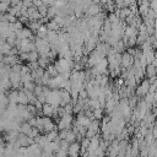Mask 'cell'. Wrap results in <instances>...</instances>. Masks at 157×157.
Listing matches in <instances>:
<instances>
[{
    "instance_id": "cell-1",
    "label": "cell",
    "mask_w": 157,
    "mask_h": 157,
    "mask_svg": "<svg viewBox=\"0 0 157 157\" xmlns=\"http://www.w3.org/2000/svg\"><path fill=\"white\" fill-rule=\"evenodd\" d=\"M134 60H135V56L129 54L126 50L123 52V58H121V66L124 67H130L134 65Z\"/></svg>"
},
{
    "instance_id": "cell-2",
    "label": "cell",
    "mask_w": 157,
    "mask_h": 157,
    "mask_svg": "<svg viewBox=\"0 0 157 157\" xmlns=\"http://www.w3.org/2000/svg\"><path fill=\"white\" fill-rule=\"evenodd\" d=\"M102 10H103V7H102L101 4H91V5L88 6L87 11L85 12V15H86V16H96V15H98Z\"/></svg>"
},
{
    "instance_id": "cell-3",
    "label": "cell",
    "mask_w": 157,
    "mask_h": 157,
    "mask_svg": "<svg viewBox=\"0 0 157 157\" xmlns=\"http://www.w3.org/2000/svg\"><path fill=\"white\" fill-rule=\"evenodd\" d=\"M60 96H61V102H60V105L64 107L66 105L67 103H71V92L67 91V90H64V88H60Z\"/></svg>"
},
{
    "instance_id": "cell-4",
    "label": "cell",
    "mask_w": 157,
    "mask_h": 157,
    "mask_svg": "<svg viewBox=\"0 0 157 157\" xmlns=\"http://www.w3.org/2000/svg\"><path fill=\"white\" fill-rule=\"evenodd\" d=\"M18 60H20V55H1V61L11 66L18 63Z\"/></svg>"
},
{
    "instance_id": "cell-5",
    "label": "cell",
    "mask_w": 157,
    "mask_h": 157,
    "mask_svg": "<svg viewBox=\"0 0 157 157\" xmlns=\"http://www.w3.org/2000/svg\"><path fill=\"white\" fill-rule=\"evenodd\" d=\"M54 110H55V107H54L53 104H50V103H48V102H45V103L43 104V114H44V117H52V118H53Z\"/></svg>"
},
{
    "instance_id": "cell-6",
    "label": "cell",
    "mask_w": 157,
    "mask_h": 157,
    "mask_svg": "<svg viewBox=\"0 0 157 157\" xmlns=\"http://www.w3.org/2000/svg\"><path fill=\"white\" fill-rule=\"evenodd\" d=\"M145 71H146V77H152V76L157 75V67L152 64H147Z\"/></svg>"
},
{
    "instance_id": "cell-7",
    "label": "cell",
    "mask_w": 157,
    "mask_h": 157,
    "mask_svg": "<svg viewBox=\"0 0 157 157\" xmlns=\"http://www.w3.org/2000/svg\"><path fill=\"white\" fill-rule=\"evenodd\" d=\"M18 103H22V104H28L29 103L28 96H27V93L25 92V90L22 87L20 88V93H18Z\"/></svg>"
},
{
    "instance_id": "cell-8",
    "label": "cell",
    "mask_w": 157,
    "mask_h": 157,
    "mask_svg": "<svg viewBox=\"0 0 157 157\" xmlns=\"http://www.w3.org/2000/svg\"><path fill=\"white\" fill-rule=\"evenodd\" d=\"M11 48H12V45L10 43H7V42L1 43V45H0V53H1V55H9L10 52H11Z\"/></svg>"
},
{
    "instance_id": "cell-9",
    "label": "cell",
    "mask_w": 157,
    "mask_h": 157,
    "mask_svg": "<svg viewBox=\"0 0 157 157\" xmlns=\"http://www.w3.org/2000/svg\"><path fill=\"white\" fill-rule=\"evenodd\" d=\"M101 120L99 119H93L92 121H91V124L88 125V129H92L93 131H96V132H101Z\"/></svg>"
},
{
    "instance_id": "cell-10",
    "label": "cell",
    "mask_w": 157,
    "mask_h": 157,
    "mask_svg": "<svg viewBox=\"0 0 157 157\" xmlns=\"http://www.w3.org/2000/svg\"><path fill=\"white\" fill-rule=\"evenodd\" d=\"M32 129H33V126H32L28 121H23V123L21 124V132H23V134H26V135H28V134L32 131Z\"/></svg>"
},
{
    "instance_id": "cell-11",
    "label": "cell",
    "mask_w": 157,
    "mask_h": 157,
    "mask_svg": "<svg viewBox=\"0 0 157 157\" xmlns=\"http://www.w3.org/2000/svg\"><path fill=\"white\" fill-rule=\"evenodd\" d=\"M47 27H48V29H50V31H60V29H61V26H60L58 22H55L54 20H50V21L47 23Z\"/></svg>"
},
{
    "instance_id": "cell-12",
    "label": "cell",
    "mask_w": 157,
    "mask_h": 157,
    "mask_svg": "<svg viewBox=\"0 0 157 157\" xmlns=\"http://www.w3.org/2000/svg\"><path fill=\"white\" fill-rule=\"evenodd\" d=\"M21 72H15V71H12L11 74H10V80H11V82L12 83H20V82H22L21 81Z\"/></svg>"
},
{
    "instance_id": "cell-13",
    "label": "cell",
    "mask_w": 157,
    "mask_h": 157,
    "mask_svg": "<svg viewBox=\"0 0 157 157\" xmlns=\"http://www.w3.org/2000/svg\"><path fill=\"white\" fill-rule=\"evenodd\" d=\"M131 12H132V11H131V9H130L129 6L121 7V9H120V20H125Z\"/></svg>"
},
{
    "instance_id": "cell-14",
    "label": "cell",
    "mask_w": 157,
    "mask_h": 157,
    "mask_svg": "<svg viewBox=\"0 0 157 157\" xmlns=\"http://www.w3.org/2000/svg\"><path fill=\"white\" fill-rule=\"evenodd\" d=\"M45 70H47V71L50 74V76H52V77H55V76H58V75H59V71H58V69L55 67L54 63L49 64V65H48V67H47Z\"/></svg>"
},
{
    "instance_id": "cell-15",
    "label": "cell",
    "mask_w": 157,
    "mask_h": 157,
    "mask_svg": "<svg viewBox=\"0 0 157 157\" xmlns=\"http://www.w3.org/2000/svg\"><path fill=\"white\" fill-rule=\"evenodd\" d=\"M93 117H94L96 119L102 120V118L104 117V108H102V107L94 108V109H93Z\"/></svg>"
},
{
    "instance_id": "cell-16",
    "label": "cell",
    "mask_w": 157,
    "mask_h": 157,
    "mask_svg": "<svg viewBox=\"0 0 157 157\" xmlns=\"http://www.w3.org/2000/svg\"><path fill=\"white\" fill-rule=\"evenodd\" d=\"M81 150V142L78 141H74L70 144V148H69V152H80Z\"/></svg>"
},
{
    "instance_id": "cell-17",
    "label": "cell",
    "mask_w": 157,
    "mask_h": 157,
    "mask_svg": "<svg viewBox=\"0 0 157 157\" xmlns=\"http://www.w3.org/2000/svg\"><path fill=\"white\" fill-rule=\"evenodd\" d=\"M148 10H150V6L148 5H145V4H141L139 5V12L142 17H146L147 13H148Z\"/></svg>"
},
{
    "instance_id": "cell-18",
    "label": "cell",
    "mask_w": 157,
    "mask_h": 157,
    "mask_svg": "<svg viewBox=\"0 0 157 157\" xmlns=\"http://www.w3.org/2000/svg\"><path fill=\"white\" fill-rule=\"evenodd\" d=\"M10 6H11V4H10V2L0 1V11H1V13L7 12V10H9V7H10Z\"/></svg>"
},
{
    "instance_id": "cell-19",
    "label": "cell",
    "mask_w": 157,
    "mask_h": 157,
    "mask_svg": "<svg viewBox=\"0 0 157 157\" xmlns=\"http://www.w3.org/2000/svg\"><path fill=\"white\" fill-rule=\"evenodd\" d=\"M60 148H61V150H64V151H67V152H69L70 142H69L66 139H61V141H60Z\"/></svg>"
},
{
    "instance_id": "cell-20",
    "label": "cell",
    "mask_w": 157,
    "mask_h": 157,
    "mask_svg": "<svg viewBox=\"0 0 157 157\" xmlns=\"http://www.w3.org/2000/svg\"><path fill=\"white\" fill-rule=\"evenodd\" d=\"M66 140L71 144V142H74V141H76V132H74L71 129L69 130V132H67V136H66Z\"/></svg>"
},
{
    "instance_id": "cell-21",
    "label": "cell",
    "mask_w": 157,
    "mask_h": 157,
    "mask_svg": "<svg viewBox=\"0 0 157 157\" xmlns=\"http://www.w3.org/2000/svg\"><path fill=\"white\" fill-rule=\"evenodd\" d=\"M34 87H36V82H34V81H27V82H23V88H27V90L33 91Z\"/></svg>"
},
{
    "instance_id": "cell-22",
    "label": "cell",
    "mask_w": 157,
    "mask_h": 157,
    "mask_svg": "<svg viewBox=\"0 0 157 157\" xmlns=\"http://www.w3.org/2000/svg\"><path fill=\"white\" fill-rule=\"evenodd\" d=\"M108 18L110 20V22H112V23H115V22H119V21H120V18H119L114 12H109Z\"/></svg>"
},
{
    "instance_id": "cell-23",
    "label": "cell",
    "mask_w": 157,
    "mask_h": 157,
    "mask_svg": "<svg viewBox=\"0 0 157 157\" xmlns=\"http://www.w3.org/2000/svg\"><path fill=\"white\" fill-rule=\"evenodd\" d=\"M48 9H49V6H47V5H42V6H39L38 7V11L42 13V16H47V13H48Z\"/></svg>"
},
{
    "instance_id": "cell-24",
    "label": "cell",
    "mask_w": 157,
    "mask_h": 157,
    "mask_svg": "<svg viewBox=\"0 0 157 157\" xmlns=\"http://www.w3.org/2000/svg\"><path fill=\"white\" fill-rule=\"evenodd\" d=\"M33 92H34V94H36V96L42 94V93H43V85H36V87H34Z\"/></svg>"
},
{
    "instance_id": "cell-25",
    "label": "cell",
    "mask_w": 157,
    "mask_h": 157,
    "mask_svg": "<svg viewBox=\"0 0 157 157\" xmlns=\"http://www.w3.org/2000/svg\"><path fill=\"white\" fill-rule=\"evenodd\" d=\"M22 65H23V64H20V63L13 64V65H12V71H15V72H21V70H22Z\"/></svg>"
},
{
    "instance_id": "cell-26",
    "label": "cell",
    "mask_w": 157,
    "mask_h": 157,
    "mask_svg": "<svg viewBox=\"0 0 157 157\" xmlns=\"http://www.w3.org/2000/svg\"><path fill=\"white\" fill-rule=\"evenodd\" d=\"M78 97H80V98H87V97H90V96H88V91H87L86 88H82V90L80 91V93H78Z\"/></svg>"
},
{
    "instance_id": "cell-27",
    "label": "cell",
    "mask_w": 157,
    "mask_h": 157,
    "mask_svg": "<svg viewBox=\"0 0 157 157\" xmlns=\"http://www.w3.org/2000/svg\"><path fill=\"white\" fill-rule=\"evenodd\" d=\"M22 4H23L25 7H32V6H34L33 5V0H22Z\"/></svg>"
},
{
    "instance_id": "cell-28",
    "label": "cell",
    "mask_w": 157,
    "mask_h": 157,
    "mask_svg": "<svg viewBox=\"0 0 157 157\" xmlns=\"http://www.w3.org/2000/svg\"><path fill=\"white\" fill-rule=\"evenodd\" d=\"M13 25H15V28H16V29H22V28L25 27V25H23V23H22L20 20H17V21H16Z\"/></svg>"
},
{
    "instance_id": "cell-29",
    "label": "cell",
    "mask_w": 157,
    "mask_h": 157,
    "mask_svg": "<svg viewBox=\"0 0 157 157\" xmlns=\"http://www.w3.org/2000/svg\"><path fill=\"white\" fill-rule=\"evenodd\" d=\"M96 134H98V132H96V131H93L92 129H87V132H86V136L87 137H90V139H92Z\"/></svg>"
},
{
    "instance_id": "cell-30",
    "label": "cell",
    "mask_w": 157,
    "mask_h": 157,
    "mask_svg": "<svg viewBox=\"0 0 157 157\" xmlns=\"http://www.w3.org/2000/svg\"><path fill=\"white\" fill-rule=\"evenodd\" d=\"M37 98H38V101H39V102H42V103H45V102H47V96H45L44 93H42V94L37 96Z\"/></svg>"
},
{
    "instance_id": "cell-31",
    "label": "cell",
    "mask_w": 157,
    "mask_h": 157,
    "mask_svg": "<svg viewBox=\"0 0 157 157\" xmlns=\"http://www.w3.org/2000/svg\"><path fill=\"white\" fill-rule=\"evenodd\" d=\"M28 123H29L32 126H37V117H32V118L28 120Z\"/></svg>"
},
{
    "instance_id": "cell-32",
    "label": "cell",
    "mask_w": 157,
    "mask_h": 157,
    "mask_svg": "<svg viewBox=\"0 0 157 157\" xmlns=\"http://www.w3.org/2000/svg\"><path fill=\"white\" fill-rule=\"evenodd\" d=\"M33 5L38 9L39 6H42V5H43V0H33Z\"/></svg>"
},
{
    "instance_id": "cell-33",
    "label": "cell",
    "mask_w": 157,
    "mask_h": 157,
    "mask_svg": "<svg viewBox=\"0 0 157 157\" xmlns=\"http://www.w3.org/2000/svg\"><path fill=\"white\" fill-rule=\"evenodd\" d=\"M69 156H72V157L80 156V152H69Z\"/></svg>"
}]
</instances>
